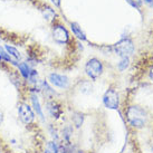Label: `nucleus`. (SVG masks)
Returning <instances> with one entry per match:
<instances>
[{
  "mask_svg": "<svg viewBox=\"0 0 153 153\" xmlns=\"http://www.w3.org/2000/svg\"><path fill=\"white\" fill-rule=\"evenodd\" d=\"M128 66H130V59H128V57H121V60H120V63L117 64L119 71L123 72Z\"/></svg>",
  "mask_w": 153,
  "mask_h": 153,
  "instance_id": "obj_15",
  "label": "nucleus"
},
{
  "mask_svg": "<svg viewBox=\"0 0 153 153\" xmlns=\"http://www.w3.org/2000/svg\"><path fill=\"white\" fill-rule=\"evenodd\" d=\"M71 29H72L73 34L75 35L78 39H81V40H86L85 33L82 30V27H79V25H78L77 22H72V24H71Z\"/></svg>",
  "mask_w": 153,
  "mask_h": 153,
  "instance_id": "obj_9",
  "label": "nucleus"
},
{
  "mask_svg": "<svg viewBox=\"0 0 153 153\" xmlns=\"http://www.w3.org/2000/svg\"><path fill=\"white\" fill-rule=\"evenodd\" d=\"M48 81L51 85H54L55 87L58 88H67L69 86V79L68 77L62 74H57V73H51L48 76Z\"/></svg>",
  "mask_w": 153,
  "mask_h": 153,
  "instance_id": "obj_7",
  "label": "nucleus"
},
{
  "mask_svg": "<svg viewBox=\"0 0 153 153\" xmlns=\"http://www.w3.org/2000/svg\"><path fill=\"white\" fill-rule=\"evenodd\" d=\"M0 59H4V60H6V62H10V63L15 64L13 58L10 57V55H9L7 51H4V49L1 46H0Z\"/></svg>",
  "mask_w": 153,
  "mask_h": 153,
  "instance_id": "obj_17",
  "label": "nucleus"
},
{
  "mask_svg": "<svg viewBox=\"0 0 153 153\" xmlns=\"http://www.w3.org/2000/svg\"><path fill=\"white\" fill-rule=\"evenodd\" d=\"M72 121L76 128H81V125L83 124V121H84V115L79 113V112H76V113L73 114Z\"/></svg>",
  "mask_w": 153,
  "mask_h": 153,
  "instance_id": "obj_12",
  "label": "nucleus"
},
{
  "mask_svg": "<svg viewBox=\"0 0 153 153\" xmlns=\"http://www.w3.org/2000/svg\"><path fill=\"white\" fill-rule=\"evenodd\" d=\"M152 7H153V6H152Z\"/></svg>",
  "mask_w": 153,
  "mask_h": 153,
  "instance_id": "obj_24",
  "label": "nucleus"
},
{
  "mask_svg": "<svg viewBox=\"0 0 153 153\" xmlns=\"http://www.w3.org/2000/svg\"><path fill=\"white\" fill-rule=\"evenodd\" d=\"M44 17H45V19H47V20H51L53 18L55 17V11L53 10L51 8H45V10H44Z\"/></svg>",
  "mask_w": 153,
  "mask_h": 153,
  "instance_id": "obj_18",
  "label": "nucleus"
},
{
  "mask_svg": "<svg viewBox=\"0 0 153 153\" xmlns=\"http://www.w3.org/2000/svg\"><path fill=\"white\" fill-rule=\"evenodd\" d=\"M4 49H6V51L10 55V57L13 58V63H16V62L22 59V55H20V53L18 51L17 48H15V47H13V46H9V45H6Z\"/></svg>",
  "mask_w": 153,
  "mask_h": 153,
  "instance_id": "obj_11",
  "label": "nucleus"
},
{
  "mask_svg": "<svg viewBox=\"0 0 153 153\" xmlns=\"http://www.w3.org/2000/svg\"><path fill=\"white\" fill-rule=\"evenodd\" d=\"M79 89H81V92L83 94H89L92 93V91H93V86H92V84L89 82L85 81L81 83V88Z\"/></svg>",
  "mask_w": 153,
  "mask_h": 153,
  "instance_id": "obj_16",
  "label": "nucleus"
},
{
  "mask_svg": "<svg viewBox=\"0 0 153 153\" xmlns=\"http://www.w3.org/2000/svg\"><path fill=\"white\" fill-rule=\"evenodd\" d=\"M53 38H54L56 43L62 44V45L66 44L68 42V39H69L67 29L62 25L54 26V28H53Z\"/></svg>",
  "mask_w": 153,
  "mask_h": 153,
  "instance_id": "obj_6",
  "label": "nucleus"
},
{
  "mask_svg": "<svg viewBox=\"0 0 153 153\" xmlns=\"http://www.w3.org/2000/svg\"><path fill=\"white\" fill-rule=\"evenodd\" d=\"M103 104L108 110H117L120 106V95L115 88H108L103 96Z\"/></svg>",
  "mask_w": 153,
  "mask_h": 153,
  "instance_id": "obj_4",
  "label": "nucleus"
},
{
  "mask_svg": "<svg viewBox=\"0 0 153 153\" xmlns=\"http://www.w3.org/2000/svg\"><path fill=\"white\" fill-rule=\"evenodd\" d=\"M149 78H150V81L153 82V65L151 66V68H150V71H149Z\"/></svg>",
  "mask_w": 153,
  "mask_h": 153,
  "instance_id": "obj_20",
  "label": "nucleus"
},
{
  "mask_svg": "<svg viewBox=\"0 0 153 153\" xmlns=\"http://www.w3.org/2000/svg\"><path fill=\"white\" fill-rule=\"evenodd\" d=\"M103 64L97 58H91L85 65V72L87 76L92 79H97L103 74Z\"/></svg>",
  "mask_w": 153,
  "mask_h": 153,
  "instance_id": "obj_3",
  "label": "nucleus"
},
{
  "mask_svg": "<svg viewBox=\"0 0 153 153\" xmlns=\"http://www.w3.org/2000/svg\"><path fill=\"white\" fill-rule=\"evenodd\" d=\"M125 116H126L128 124L134 128H144L145 124H146V120H148L146 112L137 105L128 107V110L125 112Z\"/></svg>",
  "mask_w": 153,
  "mask_h": 153,
  "instance_id": "obj_1",
  "label": "nucleus"
},
{
  "mask_svg": "<svg viewBox=\"0 0 153 153\" xmlns=\"http://www.w3.org/2000/svg\"><path fill=\"white\" fill-rule=\"evenodd\" d=\"M114 51L120 57H130L134 53V44L130 38H123L114 45Z\"/></svg>",
  "mask_w": 153,
  "mask_h": 153,
  "instance_id": "obj_2",
  "label": "nucleus"
},
{
  "mask_svg": "<svg viewBox=\"0 0 153 153\" xmlns=\"http://www.w3.org/2000/svg\"><path fill=\"white\" fill-rule=\"evenodd\" d=\"M18 114H19L20 120L25 124H30L34 122L35 120L34 112L31 110V107L28 104H26V103L19 104V106H18Z\"/></svg>",
  "mask_w": 153,
  "mask_h": 153,
  "instance_id": "obj_5",
  "label": "nucleus"
},
{
  "mask_svg": "<svg viewBox=\"0 0 153 153\" xmlns=\"http://www.w3.org/2000/svg\"><path fill=\"white\" fill-rule=\"evenodd\" d=\"M18 68H19V71H20V74H22L25 78H28V77H29V74H30V72H31V69H30V67L28 66V64L22 63V64L18 65Z\"/></svg>",
  "mask_w": 153,
  "mask_h": 153,
  "instance_id": "obj_13",
  "label": "nucleus"
},
{
  "mask_svg": "<svg viewBox=\"0 0 153 153\" xmlns=\"http://www.w3.org/2000/svg\"><path fill=\"white\" fill-rule=\"evenodd\" d=\"M45 153H59L58 151V146L56 144L55 142H48L46 143V146H45Z\"/></svg>",
  "mask_w": 153,
  "mask_h": 153,
  "instance_id": "obj_14",
  "label": "nucleus"
},
{
  "mask_svg": "<svg viewBox=\"0 0 153 153\" xmlns=\"http://www.w3.org/2000/svg\"><path fill=\"white\" fill-rule=\"evenodd\" d=\"M128 4L133 6V7H135V8H140L141 4H143V0H126Z\"/></svg>",
  "mask_w": 153,
  "mask_h": 153,
  "instance_id": "obj_19",
  "label": "nucleus"
},
{
  "mask_svg": "<svg viewBox=\"0 0 153 153\" xmlns=\"http://www.w3.org/2000/svg\"><path fill=\"white\" fill-rule=\"evenodd\" d=\"M31 103H33V106H34L35 112L37 113L39 117L42 120H44V113L42 111V107H40V103H39L38 96L36 94H31Z\"/></svg>",
  "mask_w": 153,
  "mask_h": 153,
  "instance_id": "obj_10",
  "label": "nucleus"
},
{
  "mask_svg": "<svg viewBox=\"0 0 153 153\" xmlns=\"http://www.w3.org/2000/svg\"><path fill=\"white\" fill-rule=\"evenodd\" d=\"M47 110L49 112V114L53 117H59V115L62 114V108L56 102H48L47 103Z\"/></svg>",
  "mask_w": 153,
  "mask_h": 153,
  "instance_id": "obj_8",
  "label": "nucleus"
},
{
  "mask_svg": "<svg viewBox=\"0 0 153 153\" xmlns=\"http://www.w3.org/2000/svg\"><path fill=\"white\" fill-rule=\"evenodd\" d=\"M51 1L55 4L56 7H60V2H62V0H51Z\"/></svg>",
  "mask_w": 153,
  "mask_h": 153,
  "instance_id": "obj_21",
  "label": "nucleus"
},
{
  "mask_svg": "<svg viewBox=\"0 0 153 153\" xmlns=\"http://www.w3.org/2000/svg\"><path fill=\"white\" fill-rule=\"evenodd\" d=\"M144 2H146L150 6H153V0H144Z\"/></svg>",
  "mask_w": 153,
  "mask_h": 153,
  "instance_id": "obj_22",
  "label": "nucleus"
},
{
  "mask_svg": "<svg viewBox=\"0 0 153 153\" xmlns=\"http://www.w3.org/2000/svg\"><path fill=\"white\" fill-rule=\"evenodd\" d=\"M2 119H4V117H2V113L0 112V125H1V123H2Z\"/></svg>",
  "mask_w": 153,
  "mask_h": 153,
  "instance_id": "obj_23",
  "label": "nucleus"
}]
</instances>
